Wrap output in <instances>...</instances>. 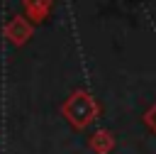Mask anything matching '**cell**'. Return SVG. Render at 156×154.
Here are the masks:
<instances>
[{"instance_id": "6da1fadb", "label": "cell", "mask_w": 156, "mask_h": 154, "mask_svg": "<svg viewBox=\"0 0 156 154\" xmlns=\"http://www.w3.org/2000/svg\"><path fill=\"white\" fill-rule=\"evenodd\" d=\"M93 112H95V105H93L90 95H85V93H76V95L66 103V115H68L78 127L85 125V122H90V120H93Z\"/></svg>"}]
</instances>
